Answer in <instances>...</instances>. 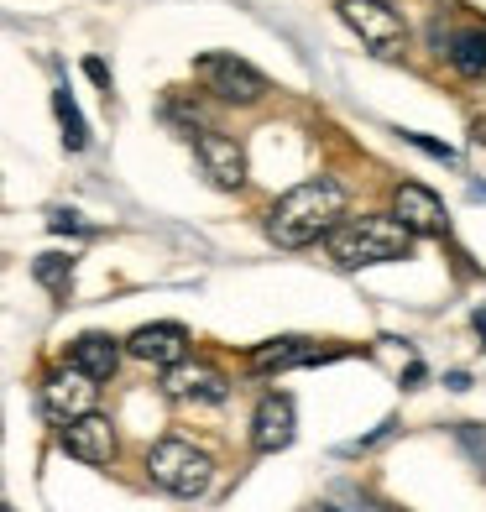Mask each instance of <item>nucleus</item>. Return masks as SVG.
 <instances>
[{"mask_svg": "<svg viewBox=\"0 0 486 512\" xmlns=\"http://www.w3.org/2000/svg\"><path fill=\"white\" fill-rule=\"evenodd\" d=\"M345 215H351V199H345L340 183L335 178H309L267 209V236L283 251H304V246H319Z\"/></svg>", "mask_w": 486, "mask_h": 512, "instance_id": "1", "label": "nucleus"}, {"mask_svg": "<svg viewBox=\"0 0 486 512\" xmlns=\"http://www.w3.org/2000/svg\"><path fill=\"white\" fill-rule=\"evenodd\" d=\"M324 251H330L335 267H377V262H403L413 251V236L392 215H356L324 236Z\"/></svg>", "mask_w": 486, "mask_h": 512, "instance_id": "2", "label": "nucleus"}, {"mask_svg": "<svg viewBox=\"0 0 486 512\" xmlns=\"http://www.w3.org/2000/svg\"><path fill=\"white\" fill-rule=\"evenodd\" d=\"M147 476L168 497L194 502V497L210 492V481H215V455L199 450L194 439H183V434H162L157 445L147 450Z\"/></svg>", "mask_w": 486, "mask_h": 512, "instance_id": "3", "label": "nucleus"}, {"mask_svg": "<svg viewBox=\"0 0 486 512\" xmlns=\"http://www.w3.org/2000/svg\"><path fill=\"white\" fill-rule=\"evenodd\" d=\"M194 79L204 84V95L220 100V105H262L267 100V74L251 68L236 53H199L194 58Z\"/></svg>", "mask_w": 486, "mask_h": 512, "instance_id": "4", "label": "nucleus"}, {"mask_svg": "<svg viewBox=\"0 0 486 512\" xmlns=\"http://www.w3.org/2000/svg\"><path fill=\"white\" fill-rule=\"evenodd\" d=\"M340 21L351 27L361 42H372L377 53H392L398 42H408V21L392 0H335Z\"/></svg>", "mask_w": 486, "mask_h": 512, "instance_id": "5", "label": "nucleus"}, {"mask_svg": "<svg viewBox=\"0 0 486 512\" xmlns=\"http://www.w3.org/2000/svg\"><path fill=\"white\" fill-rule=\"evenodd\" d=\"M189 142H194V162H199V173L210 178L215 189L236 194L241 183H246V152H241L236 136H225V131H215V126H204L199 136H189Z\"/></svg>", "mask_w": 486, "mask_h": 512, "instance_id": "6", "label": "nucleus"}, {"mask_svg": "<svg viewBox=\"0 0 486 512\" xmlns=\"http://www.w3.org/2000/svg\"><path fill=\"white\" fill-rule=\"evenodd\" d=\"M58 445L79 465H110L115 450H121V439H115V424L105 413H79V418H68V424L58 429Z\"/></svg>", "mask_w": 486, "mask_h": 512, "instance_id": "7", "label": "nucleus"}, {"mask_svg": "<svg viewBox=\"0 0 486 512\" xmlns=\"http://www.w3.org/2000/svg\"><path fill=\"white\" fill-rule=\"evenodd\" d=\"M162 392H168L173 403H199V408H215L230 398V382H225V371L215 366H204V361H178L162 371Z\"/></svg>", "mask_w": 486, "mask_h": 512, "instance_id": "8", "label": "nucleus"}, {"mask_svg": "<svg viewBox=\"0 0 486 512\" xmlns=\"http://www.w3.org/2000/svg\"><path fill=\"white\" fill-rule=\"evenodd\" d=\"M392 220H398L408 236H445L450 230V215H445V199L424 183H398L392 194Z\"/></svg>", "mask_w": 486, "mask_h": 512, "instance_id": "9", "label": "nucleus"}, {"mask_svg": "<svg viewBox=\"0 0 486 512\" xmlns=\"http://www.w3.org/2000/svg\"><path fill=\"white\" fill-rule=\"evenodd\" d=\"M126 351L142 366L168 371V366H178L183 356H189V330H183L178 319H152V324H142V330H131Z\"/></svg>", "mask_w": 486, "mask_h": 512, "instance_id": "10", "label": "nucleus"}, {"mask_svg": "<svg viewBox=\"0 0 486 512\" xmlns=\"http://www.w3.org/2000/svg\"><path fill=\"white\" fill-rule=\"evenodd\" d=\"M95 398H100V382H89L74 366H58L53 377L42 382V408H48L58 424H68V418H79V413H95Z\"/></svg>", "mask_w": 486, "mask_h": 512, "instance_id": "11", "label": "nucleus"}, {"mask_svg": "<svg viewBox=\"0 0 486 512\" xmlns=\"http://www.w3.org/2000/svg\"><path fill=\"white\" fill-rule=\"evenodd\" d=\"M293 398H283V392H267V398L257 403V413H251V445H257V455H277L293 445Z\"/></svg>", "mask_w": 486, "mask_h": 512, "instance_id": "12", "label": "nucleus"}, {"mask_svg": "<svg viewBox=\"0 0 486 512\" xmlns=\"http://www.w3.org/2000/svg\"><path fill=\"white\" fill-rule=\"evenodd\" d=\"M68 366L84 371L89 382H110L115 366H121V340L105 335V330H89V335H79L74 345H68Z\"/></svg>", "mask_w": 486, "mask_h": 512, "instance_id": "13", "label": "nucleus"}, {"mask_svg": "<svg viewBox=\"0 0 486 512\" xmlns=\"http://www.w3.org/2000/svg\"><path fill=\"white\" fill-rule=\"evenodd\" d=\"M319 361V345L304 340V335H277L267 345H257V351L246 356V366L257 371V377H272V371H288V366H309Z\"/></svg>", "mask_w": 486, "mask_h": 512, "instance_id": "14", "label": "nucleus"}, {"mask_svg": "<svg viewBox=\"0 0 486 512\" xmlns=\"http://www.w3.org/2000/svg\"><path fill=\"white\" fill-rule=\"evenodd\" d=\"M439 53H445L455 63V74H466V79L486 74V32L481 27H466V32L445 37V42H439Z\"/></svg>", "mask_w": 486, "mask_h": 512, "instance_id": "15", "label": "nucleus"}, {"mask_svg": "<svg viewBox=\"0 0 486 512\" xmlns=\"http://www.w3.org/2000/svg\"><path fill=\"white\" fill-rule=\"evenodd\" d=\"M53 115H58V126H63V147L68 152H84L89 147V126H84L74 95H68V84H53Z\"/></svg>", "mask_w": 486, "mask_h": 512, "instance_id": "16", "label": "nucleus"}, {"mask_svg": "<svg viewBox=\"0 0 486 512\" xmlns=\"http://www.w3.org/2000/svg\"><path fill=\"white\" fill-rule=\"evenodd\" d=\"M32 277L48 293H68V283H74V256H68V251H42L32 262Z\"/></svg>", "mask_w": 486, "mask_h": 512, "instance_id": "17", "label": "nucleus"}, {"mask_svg": "<svg viewBox=\"0 0 486 512\" xmlns=\"http://www.w3.org/2000/svg\"><path fill=\"white\" fill-rule=\"evenodd\" d=\"M48 225H53V230H68V236H89V230H95L89 220H79V209H53Z\"/></svg>", "mask_w": 486, "mask_h": 512, "instance_id": "18", "label": "nucleus"}, {"mask_svg": "<svg viewBox=\"0 0 486 512\" xmlns=\"http://www.w3.org/2000/svg\"><path fill=\"white\" fill-rule=\"evenodd\" d=\"M408 142H413V147H424V152L439 157V162H455V152H450L445 142H429V136H413V131H408Z\"/></svg>", "mask_w": 486, "mask_h": 512, "instance_id": "19", "label": "nucleus"}, {"mask_svg": "<svg viewBox=\"0 0 486 512\" xmlns=\"http://www.w3.org/2000/svg\"><path fill=\"white\" fill-rule=\"evenodd\" d=\"M84 74H89V79H95V84L105 89V95H110V68H105L100 58H84Z\"/></svg>", "mask_w": 486, "mask_h": 512, "instance_id": "20", "label": "nucleus"}, {"mask_svg": "<svg viewBox=\"0 0 486 512\" xmlns=\"http://www.w3.org/2000/svg\"><path fill=\"white\" fill-rule=\"evenodd\" d=\"M471 142L486 147V115H476V121H471Z\"/></svg>", "mask_w": 486, "mask_h": 512, "instance_id": "21", "label": "nucleus"}, {"mask_svg": "<svg viewBox=\"0 0 486 512\" xmlns=\"http://www.w3.org/2000/svg\"><path fill=\"white\" fill-rule=\"evenodd\" d=\"M476 330H481V335H486V309H481V314H476Z\"/></svg>", "mask_w": 486, "mask_h": 512, "instance_id": "22", "label": "nucleus"}, {"mask_svg": "<svg viewBox=\"0 0 486 512\" xmlns=\"http://www.w3.org/2000/svg\"><path fill=\"white\" fill-rule=\"evenodd\" d=\"M309 512H335V507H330V502H319V507H309Z\"/></svg>", "mask_w": 486, "mask_h": 512, "instance_id": "23", "label": "nucleus"}]
</instances>
